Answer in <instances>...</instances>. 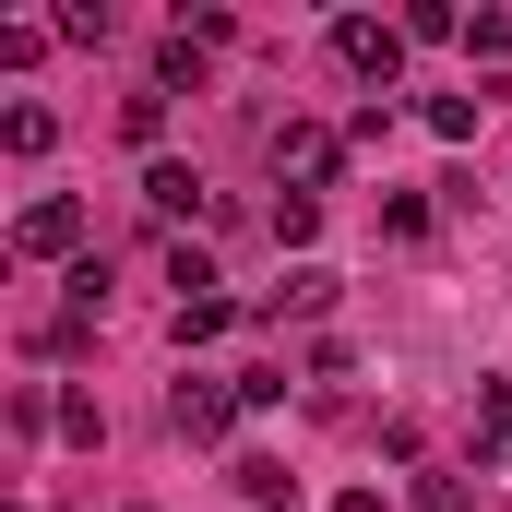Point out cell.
Returning <instances> with one entry per match:
<instances>
[{
  "label": "cell",
  "mask_w": 512,
  "mask_h": 512,
  "mask_svg": "<svg viewBox=\"0 0 512 512\" xmlns=\"http://www.w3.org/2000/svg\"><path fill=\"white\" fill-rule=\"evenodd\" d=\"M274 310H298V322H310V310H334V274H322V262H286V286H274Z\"/></svg>",
  "instance_id": "obj_14"
},
{
  "label": "cell",
  "mask_w": 512,
  "mask_h": 512,
  "mask_svg": "<svg viewBox=\"0 0 512 512\" xmlns=\"http://www.w3.org/2000/svg\"><path fill=\"white\" fill-rule=\"evenodd\" d=\"M227 322H239V298H227V286H191V298L167 310V334H179V358H191V346H215Z\"/></svg>",
  "instance_id": "obj_5"
},
{
  "label": "cell",
  "mask_w": 512,
  "mask_h": 512,
  "mask_svg": "<svg viewBox=\"0 0 512 512\" xmlns=\"http://www.w3.org/2000/svg\"><path fill=\"white\" fill-rule=\"evenodd\" d=\"M334 512H393V501H382V489H346V501H334Z\"/></svg>",
  "instance_id": "obj_23"
},
{
  "label": "cell",
  "mask_w": 512,
  "mask_h": 512,
  "mask_svg": "<svg viewBox=\"0 0 512 512\" xmlns=\"http://www.w3.org/2000/svg\"><path fill=\"white\" fill-rule=\"evenodd\" d=\"M465 48L477 60H512V12H465Z\"/></svg>",
  "instance_id": "obj_20"
},
{
  "label": "cell",
  "mask_w": 512,
  "mask_h": 512,
  "mask_svg": "<svg viewBox=\"0 0 512 512\" xmlns=\"http://www.w3.org/2000/svg\"><path fill=\"white\" fill-rule=\"evenodd\" d=\"M48 36H60V24H0V72H24V60H48Z\"/></svg>",
  "instance_id": "obj_18"
},
{
  "label": "cell",
  "mask_w": 512,
  "mask_h": 512,
  "mask_svg": "<svg viewBox=\"0 0 512 512\" xmlns=\"http://www.w3.org/2000/svg\"><path fill=\"white\" fill-rule=\"evenodd\" d=\"M60 441H84V453H96V441H108V405H96V393H60Z\"/></svg>",
  "instance_id": "obj_17"
},
{
  "label": "cell",
  "mask_w": 512,
  "mask_h": 512,
  "mask_svg": "<svg viewBox=\"0 0 512 512\" xmlns=\"http://www.w3.org/2000/svg\"><path fill=\"white\" fill-rule=\"evenodd\" d=\"M227 477H239V501H262V512H286V501H298V477H286L274 453H239Z\"/></svg>",
  "instance_id": "obj_10"
},
{
  "label": "cell",
  "mask_w": 512,
  "mask_h": 512,
  "mask_svg": "<svg viewBox=\"0 0 512 512\" xmlns=\"http://www.w3.org/2000/svg\"><path fill=\"white\" fill-rule=\"evenodd\" d=\"M334 60H346V72H358V84H405V24H382V12H346V24H334Z\"/></svg>",
  "instance_id": "obj_3"
},
{
  "label": "cell",
  "mask_w": 512,
  "mask_h": 512,
  "mask_svg": "<svg viewBox=\"0 0 512 512\" xmlns=\"http://www.w3.org/2000/svg\"><path fill=\"white\" fill-rule=\"evenodd\" d=\"M417 512H477V489L465 477H417Z\"/></svg>",
  "instance_id": "obj_22"
},
{
  "label": "cell",
  "mask_w": 512,
  "mask_h": 512,
  "mask_svg": "<svg viewBox=\"0 0 512 512\" xmlns=\"http://www.w3.org/2000/svg\"><path fill=\"white\" fill-rule=\"evenodd\" d=\"M12 251L24 262H84V203H72V191H36V203L12 215Z\"/></svg>",
  "instance_id": "obj_2"
},
{
  "label": "cell",
  "mask_w": 512,
  "mask_h": 512,
  "mask_svg": "<svg viewBox=\"0 0 512 512\" xmlns=\"http://www.w3.org/2000/svg\"><path fill=\"white\" fill-rule=\"evenodd\" d=\"M239 417H251V405H239V382H215V370H191V382L167 393V429H179V441H227Z\"/></svg>",
  "instance_id": "obj_4"
},
{
  "label": "cell",
  "mask_w": 512,
  "mask_h": 512,
  "mask_svg": "<svg viewBox=\"0 0 512 512\" xmlns=\"http://www.w3.org/2000/svg\"><path fill=\"white\" fill-rule=\"evenodd\" d=\"M48 143H60V108L48 96H12L0 108V155H48Z\"/></svg>",
  "instance_id": "obj_7"
},
{
  "label": "cell",
  "mask_w": 512,
  "mask_h": 512,
  "mask_svg": "<svg viewBox=\"0 0 512 512\" xmlns=\"http://www.w3.org/2000/svg\"><path fill=\"white\" fill-rule=\"evenodd\" d=\"M274 191H298V203H322L334 179H346V131H322V120H274Z\"/></svg>",
  "instance_id": "obj_1"
},
{
  "label": "cell",
  "mask_w": 512,
  "mask_h": 512,
  "mask_svg": "<svg viewBox=\"0 0 512 512\" xmlns=\"http://www.w3.org/2000/svg\"><path fill=\"white\" fill-rule=\"evenodd\" d=\"M60 36H72V48H108V36H120V12H108V0H72V12H60Z\"/></svg>",
  "instance_id": "obj_16"
},
{
  "label": "cell",
  "mask_w": 512,
  "mask_h": 512,
  "mask_svg": "<svg viewBox=\"0 0 512 512\" xmlns=\"http://www.w3.org/2000/svg\"><path fill=\"white\" fill-rule=\"evenodd\" d=\"M417 120L441 131V143H477V120H489V96H477V84H465V96H429V108H417Z\"/></svg>",
  "instance_id": "obj_11"
},
{
  "label": "cell",
  "mask_w": 512,
  "mask_h": 512,
  "mask_svg": "<svg viewBox=\"0 0 512 512\" xmlns=\"http://www.w3.org/2000/svg\"><path fill=\"white\" fill-rule=\"evenodd\" d=\"M143 203H155V215H203V179H191L179 155H155V167H143Z\"/></svg>",
  "instance_id": "obj_9"
},
{
  "label": "cell",
  "mask_w": 512,
  "mask_h": 512,
  "mask_svg": "<svg viewBox=\"0 0 512 512\" xmlns=\"http://www.w3.org/2000/svg\"><path fill=\"white\" fill-rule=\"evenodd\" d=\"M465 441H477V465H501V453H512V382H477V405H465Z\"/></svg>",
  "instance_id": "obj_6"
},
{
  "label": "cell",
  "mask_w": 512,
  "mask_h": 512,
  "mask_svg": "<svg viewBox=\"0 0 512 512\" xmlns=\"http://www.w3.org/2000/svg\"><path fill=\"white\" fill-rule=\"evenodd\" d=\"M227 382H239V405H251V417H262V405H286V370H274V358H262V370H227Z\"/></svg>",
  "instance_id": "obj_21"
},
{
  "label": "cell",
  "mask_w": 512,
  "mask_h": 512,
  "mask_svg": "<svg viewBox=\"0 0 512 512\" xmlns=\"http://www.w3.org/2000/svg\"><path fill=\"white\" fill-rule=\"evenodd\" d=\"M310 239H322V203H298V191H274V251L310 262Z\"/></svg>",
  "instance_id": "obj_15"
},
{
  "label": "cell",
  "mask_w": 512,
  "mask_h": 512,
  "mask_svg": "<svg viewBox=\"0 0 512 512\" xmlns=\"http://www.w3.org/2000/svg\"><path fill=\"white\" fill-rule=\"evenodd\" d=\"M203 60H215V48H203V36H191V24H179V36H167V48H155V96H179V84H191V96H203Z\"/></svg>",
  "instance_id": "obj_8"
},
{
  "label": "cell",
  "mask_w": 512,
  "mask_h": 512,
  "mask_svg": "<svg viewBox=\"0 0 512 512\" xmlns=\"http://www.w3.org/2000/svg\"><path fill=\"white\" fill-rule=\"evenodd\" d=\"M382 239H429V203L417 191H382Z\"/></svg>",
  "instance_id": "obj_19"
},
{
  "label": "cell",
  "mask_w": 512,
  "mask_h": 512,
  "mask_svg": "<svg viewBox=\"0 0 512 512\" xmlns=\"http://www.w3.org/2000/svg\"><path fill=\"white\" fill-rule=\"evenodd\" d=\"M120 143H143V167H155V143H167V96H155V84L120 96Z\"/></svg>",
  "instance_id": "obj_12"
},
{
  "label": "cell",
  "mask_w": 512,
  "mask_h": 512,
  "mask_svg": "<svg viewBox=\"0 0 512 512\" xmlns=\"http://www.w3.org/2000/svg\"><path fill=\"white\" fill-rule=\"evenodd\" d=\"M393 24H405V48H441V36H465V12H453V0H405Z\"/></svg>",
  "instance_id": "obj_13"
}]
</instances>
